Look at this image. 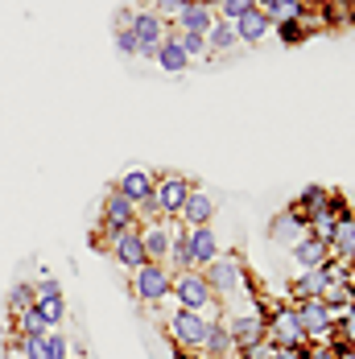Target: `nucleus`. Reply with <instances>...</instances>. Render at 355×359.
I'll return each instance as SVG.
<instances>
[{
	"mask_svg": "<svg viewBox=\"0 0 355 359\" xmlns=\"http://www.w3.org/2000/svg\"><path fill=\"white\" fill-rule=\"evenodd\" d=\"M203 277H207V285L215 289V297H219L223 306H240V302L264 297V293H260V281L248 273V264H244L240 252H219L211 264L203 269Z\"/></svg>",
	"mask_w": 355,
	"mask_h": 359,
	"instance_id": "obj_1",
	"label": "nucleus"
},
{
	"mask_svg": "<svg viewBox=\"0 0 355 359\" xmlns=\"http://www.w3.org/2000/svg\"><path fill=\"white\" fill-rule=\"evenodd\" d=\"M170 302H174L178 310H194V314H203L207 323H223V314H227V306H223V302L215 297V289L207 285L203 269H186V273H174Z\"/></svg>",
	"mask_w": 355,
	"mask_h": 359,
	"instance_id": "obj_2",
	"label": "nucleus"
},
{
	"mask_svg": "<svg viewBox=\"0 0 355 359\" xmlns=\"http://www.w3.org/2000/svg\"><path fill=\"white\" fill-rule=\"evenodd\" d=\"M190 186H194V182L186 178V174L161 170L157 182H153V198L137 211V219H170V223H174L178 211H182V203H186V194H190Z\"/></svg>",
	"mask_w": 355,
	"mask_h": 359,
	"instance_id": "obj_3",
	"label": "nucleus"
},
{
	"mask_svg": "<svg viewBox=\"0 0 355 359\" xmlns=\"http://www.w3.org/2000/svg\"><path fill=\"white\" fill-rule=\"evenodd\" d=\"M223 326L236 343V351H248L256 343H264V297L256 302H240V306H227Z\"/></svg>",
	"mask_w": 355,
	"mask_h": 359,
	"instance_id": "obj_4",
	"label": "nucleus"
},
{
	"mask_svg": "<svg viewBox=\"0 0 355 359\" xmlns=\"http://www.w3.org/2000/svg\"><path fill=\"white\" fill-rule=\"evenodd\" d=\"M170 285H174V269L170 264H141L137 273H128V289H133V297H137V306H161V302H170Z\"/></svg>",
	"mask_w": 355,
	"mask_h": 359,
	"instance_id": "obj_5",
	"label": "nucleus"
},
{
	"mask_svg": "<svg viewBox=\"0 0 355 359\" xmlns=\"http://www.w3.org/2000/svg\"><path fill=\"white\" fill-rule=\"evenodd\" d=\"M264 339L273 347H310L306 343V330L297 323V310L289 302H264Z\"/></svg>",
	"mask_w": 355,
	"mask_h": 359,
	"instance_id": "obj_6",
	"label": "nucleus"
},
{
	"mask_svg": "<svg viewBox=\"0 0 355 359\" xmlns=\"http://www.w3.org/2000/svg\"><path fill=\"white\" fill-rule=\"evenodd\" d=\"M141 219H137V207L112 186V190H104V203H100V231L104 236H95V248H107V240L112 236H120L124 227H137Z\"/></svg>",
	"mask_w": 355,
	"mask_h": 359,
	"instance_id": "obj_7",
	"label": "nucleus"
},
{
	"mask_svg": "<svg viewBox=\"0 0 355 359\" xmlns=\"http://www.w3.org/2000/svg\"><path fill=\"white\" fill-rule=\"evenodd\" d=\"M207 330H211V323L203 314H194V310H178L174 306L170 318H166V334H170V343L178 351H203Z\"/></svg>",
	"mask_w": 355,
	"mask_h": 359,
	"instance_id": "obj_8",
	"label": "nucleus"
},
{
	"mask_svg": "<svg viewBox=\"0 0 355 359\" xmlns=\"http://www.w3.org/2000/svg\"><path fill=\"white\" fill-rule=\"evenodd\" d=\"M34 310L41 314V323L50 326V330L62 326V318H67V293H62V285L54 277H41L34 285Z\"/></svg>",
	"mask_w": 355,
	"mask_h": 359,
	"instance_id": "obj_9",
	"label": "nucleus"
},
{
	"mask_svg": "<svg viewBox=\"0 0 355 359\" xmlns=\"http://www.w3.org/2000/svg\"><path fill=\"white\" fill-rule=\"evenodd\" d=\"M269 240L277 244V248L293 252L302 240H310V227H306V215H297L293 207H285V211H277L273 215V223H269Z\"/></svg>",
	"mask_w": 355,
	"mask_h": 359,
	"instance_id": "obj_10",
	"label": "nucleus"
},
{
	"mask_svg": "<svg viewBox=\"0 0 355 359\" xmlns=\"http://www.w3.org/2000/svg\"><path fill=\"white\" fill-rule=\"evenodd\" d=\"M107 252H112V260H116L124 273H137L141 264H149L145 244H141V227H124L120 236H112V240H107Z\"/></svg>",
	"mask_w": 355,
	"mask_h": 359,
	"instance_id": "obj_11",
	"label": "nucleus"
},
{
	"mask_svg": "<svg viewBox=\"0 0 355 359\" xmlns=\"http://www.w3.org/2000/svg\"><path fill=\"white\" fill-rule=\"evenodd\" d=\"M166 34H170V21H161L149 4H141V8H137V17H133V37H137V46H141L145 58H153V54H157V46L166 41Z\"/></svg>",
	"mask_w": 355,
	"mask_h": 359,
	"instance_id": "obj_12",
	"label": "nucleus"
},
{
	"mask_svg": "<svg viewBox=\"0 0 355 359\" xmlns=\"http://www.w3.org/2000/svg\"><path fill=\"white\" fill-rule=\"evenodd\" d=\"M153 182H157V170H141V165H133V170H124V174L116 178V190L141 211L145 203L153 198Z\"/></svg>",
	"mask_w": 355,
	"mask_h": 359,
	"instance_id": "obj_13",
	"label": "nucleus"
},
{
	"mask_svg": "<svg viewBox=\"0 0 355 359\" xmlns=\"http://www.w3.org/2000/svg\"><path fill=\"white\" fill-rule=\"evenodd\" d=\"M211 215H215V194H207L203 186H190V194H186L182 211H178V223L182 227H207Z\"/></svg>",
	"mask_w": 355,
	"mask_h": 359,
	"instance_id": "obj_14",
	"label": "nucleus"
},
{
	"mask_svg": "<svg viewBox=\"0 0 355 359\" xmlns=\"http://www.w3.org/2000/svg\"><path fill=\"white\" fill-rule=\"evenodd\" d=\"M186 248H190V264L194 269H207L215 256H219V240H215V227H186Z\"/></svg>",
	"mask_w": 355,
	"mask_h": 359,
	"instance_id": "obj_15",
	"label": "nucleus"
},
{
	"mask_svg": "<svg viewBox=\"0 0 355 359\" xmlns=\"http://www.w3.org/2000/svg\"><path fill=\"white\" fill-rule=\"evenodd\" d=\"M215 17H219V13L207 8L203 0H186V8L174 17V29H186V34H203V37H207V29L215 25Z\"/></svg>",
	"mask_w": 355,
	"mask_h": 359,
	"instance_id": "obj_16",
	"label": "nucleus"
},
{
	"mask_svg": "<svg viewBox=\"0 0 355 359\" xmlns=\"http://www.w3.org/2000/svg\"><path fill=\"white\" fill-rule=\"evenodd\" d=\"M326 248H330V256H335V260H347V264L355 269V215H351V211L335 223V231H330Z\"/></svg>",
	"mask_w": 355,
	"mask_h": 359,
	"instance_id": "obj_17",
	"label": "nucleus"
},
{
	"mask_svg": "<svg viewBox=\"0 0 355 359\" xmlns=\"http://www.w3.org/2000/svg\"><path fill=\"white\" fill-rule=\"evenodd\" d=\"M232 25H236V37H240V46H260L264 37L273 34V25H269L264 8H248V13H244V17H236Z\"/></svg>",
	"mask_w": 355,
	"mask_h": 359,
	"instance_id": "obj_18",
	"label": "nucleus"
},
{
	"mask_svg": "<svg viewBox=\"0 0 355 359\" xmlns=\"http://www.w3.org/2000/svg\"><path fill=\"white\" fill-rule=\"evenodd\" d=\"M289 256H293L297 273H314V269H322V264L330 260V248H326L322 240H314V236H310V240H302L297 248L289 252Z\"/></svg>",
	"mask_w": 355,
	"mask_h": 359,
	"instance_id": "obj_19",
	"label": "nucleus"
},
{
	"mask_svg": "<svg viewBox=\"0 0 355 359\" xmlns=\"http://www.w3.org/2000/svg\"><path fill=\"white\" fill-rule=\"evenodd\" d=\"M326 203H330V186H319V182H310V186H302V194L289 203L297 215H319V211H326Z\"/></svg>",
	"mask_w": 355,
	"mask_h": 359,
	"instance_id": "obj_20",
	"label": "nucleus"
},
{
	"mask_svg": "<svg viewBox=\"0 0 355 359\" xmlns=\"http://www.w3.org/2000/svg\"><path fill=\"white\" fill-rule=\"evenodd\" d=\"M203 359H236V343H232V334H227V326L223 323H211L207 330V339H203Z\"/></svg>",
	"mask_w": 355,
	"mask_h": 359,
	"instance_id": "obj_21",
	"label": "nucleus"
},
{
	"mask_svg": "<svg viewBox=\"0 0 355 359\" xmlns=\"http://www.w3.org/2000/svg\"><path fill=\"white\" fill-rule=\"evenodd\" d=\"M153 62H157V67H161L166 74H182V71H190V58L182 54V46L174 41V29H170V34H166V41L157 46V54H153Z\"/></svg>",
	"mask_w": 355,
	"mask_h": 359,
	"instance_id": "obj_22",
	"label": "nucleus"
},
{
	"mask_svg": "<svg viewBox=\"0 0 355 359\" xmlns=\"http://www.w3.org/2000/svg\"><path fill=\"white\" fill-rule=\"evenodd\" d=\"M236 46H240L236 25H232V21H223V17H215V25L207 29V54H232Z\"/></svg>",
	"mask_w": 355,
	"mask_h": 359,
	"instance_id": "obj_23",
	"label": "nucleus"
},
{
	"mask_svg": "<svg viewBox=\"0 0 355 359\" xmlns=\"http://www.w3.org/2000/svg\"><path fill=\"white\" fill-rule=\"evenodd\" d=\"M166 264L174 269V273H186V269H194L190 264V248H186V227L174 223V236H170V256H166Z\"/></svg>",
	"mask_w": 355,
	"mask_h": 359,
	"instance_id": "obj_24",
	"label": "nucleus"
},
{
	"mask_svg": "<svg viewBox=\"0 0 355 359\" xmlns=\"http://www.w3.org/2000/svg\"><path fill=\"white\" fill-rule=\"evenodd\" d=\"M25 310H34V285L21 281V285L8 289V297H4V314H8V323H13V318H21Z\"/></svg>",
	"mask_w": 355,
	"mask_h": 359,
	"instance_id": "obj_25",
	"label": "nucleus"
},
{
	"mask_svg": "<svg viewBox=\"0 0 355 359\" xmlns=\"http://www.w3.org/2000/svg\"><path fill=\"white\" fill-rule=\"evenodd\" d=\"M170 29H174V25H170ZM174 41L182 46V54L190 58V67H194V62H203V58H211V54H207V37H203V34H186V29H174Z\"/></svg>",
	"mask_w": 355,
	"mask_h": 359,
	"instance_id": "obj_26",
	"label": "nucleus"
},
{
	"mask_svg": "<svg viewBox=\"0 0 355 359\" xmlns=\"http://www.w3.org/2000/svg\"><path fill=\"white\" fill-rule=\"evenodd\" d=\"M306 8H310L306 0H277V4L264 8V17H269V25H281V21H297Z\"/></svg>",
	"mask_w": 355,
	"mask_h": 359,
	"instance_id": "obj_27",
	"label": "nucleus"
},
{
	"mask_svg": "<svg viewBox=\"0 0 355 359\" xmlns=\"http://www.w3.org/2000/svg\"><path fill=\"white\" fill-rule=\"evenodd\" d=\"M339 219H343V215H335V211L326 207V211H319V215H310V219H306V227H310V236H314V240H322V244H326Z\"/></svg>",
	"mask_w": 355,
	"mask_h": 359,
	"instance_id": "obj_28",
	"label": "nucleus"
},
{
	"mask_svg": "<svg viewBox=\"0 0 355 359\" xmlns=\"http://www.w3.org/2000/svg\"><path fill=\"white\" fill-rule=\"evenodd\" d=\"M50 326L41 323V314L37 310H25L21 318H13V334H46Z\"/></svg>",
	"mask_w": 355,
	"mask_h": 359,
	"instance_id": "obj_29",
	"label": "nucleus"
},
{
	"mask_svg": "<svg viewBox=\"0 0 355 359\" xmlns=\"http://www.w3.org/2000/svg\"><path fill=\"white\" fill-rule=\"evenodd\" d=\"M112 41H116V50H120L124 58H145L141 46H137V37H133V29H112Z\"/></svg>",
	"mask_w": 355,
	"mask_h": 359,
	"instance_id": "obj_30",
	"label": "nucleus"
},
{
	"mask_svg": "<svg viewBox=\"0 0 355 359\" xmlns=\"http://www.w3.org/2000/svg\"><path fill=\"white\" fill-rule=\"evenodd\" d=\"M46 359H71V343L58 330H46Z\"/></svg>",
	"mask_w": 355,
	"mask_h": 359,
	"instance_id": "obj_31",
	"label": "nucleus"
},
{
	"mask_svg": "<svg viewBox=\"0 0 355 359\" xmlns=\"http://www.w3.org/2000/svg\"><path fill=\"white\" fill-rule=\"evenodd\" d=\"M335 343H351V347H355V306L339 318V323H335Z\"/></svg>",
	"mask_w": 355,
	"mask_h": 359,
	"instance_id": "obj_32",
	"label": "nucleus"
},
{
	"mask_svg": "<svg viewBox=\"0 0 355 359\" xmlns=\"http://www.w3.org/2000/svg\"><path fill=\"white\" fill-rule=\"evenodd\" d=\"M149 8H153L161 21H170V25H174V17L186 8V0H149Z\"/></svg>",
	"mask_w": 355,
	"mask_h": 359,
	"instance_id": "obj_33",
	"label": "nucleus"
},
{
	"mask_svg": "<svg viewBox=\"0 0 355 359\" xmlns=\"http://www.w3.org/2000/svg\"><path fill=\"white\" fill-rule=\"evenodd\" d=\"M248 8H256V0H223V4H219V17H223V21H236V17H244Z\"/></svg>",
	"mask_w": 355,
	"mask_h": 359,
	"instance_id": "obj_34",
	"label": "nucleus"
},
{
	"mask_svg": "<svg viewBox=\"0 0 355 359\" xmlns=\"http://www.w3.org/2000/svg\"><path fill=\"white\" fill-rule=\"evenodd\" d=\"M133 17H137V4H124V8H116V21H112V29H133Z\"/></svg>",
	"mask_w": 355,
	"mask_h": 359,
	"instance_id": "obj_35",
	"label": "nucleus"
},
{
	"mask_svg": "<svg viewBox=\"0 0 355 359\" xmlns=\"http://www.w3.org/2000/svg\"><path fill=\"white\" fill-rule=\"evenodd\" d=\"M306 359H335V347H306Z\"/></svg>",
	"mask_w": 355,
	"mask_h": 359,
	"instance_id": "obj_36",
	"label": "nucleus"
},
{
	"mask_svg": "<svg viewBox=\"0 0 355 359\" xmlns=\"http://www.w3.org/2000/svg\"><path fill=\"white\" fill-rule=\"evenodd\" d=\"M277 359H306V347H277Z\"/></svg>",
	"mask_w": 355,
	"mask_h": 359,
	"instance_id": "obj_37",
	"label": "nucleus"
},
{
	"mask_svg": "<svg viewBox=\"0 0 355 359\" xmlns=\"http://www.w3.org/2000/svg\"><path fill=\"white\" fill-rule=\"evenodd\" d=\"M335 359H355V347L351 343H335Z\"/></svg>",
	"mask_w": 355,
	"mask_h": 359,
	"instance_id": "obj_38",
	"label": "nucleus"
},
{
	"mask_svg": "<svg viewBox=\"0 0 355 359\" xmlns=\"http://www.w3.org/2000/svg\"><path fill=\"white\" fill-rule=\"evenodd\" d=\"M174 359H203V355H199V351H178L174 347Z\"/></svg>",
	"mask_w": 355,
	"mask_h": 359,
	"instance_id": "obj_39",
	"label": "nucleus"
},
{
	"mask_svg": "<svg viewBox=\"0 0 355 359\" xmlns=\"http://www.w3.org/2000/svg\"><path fill=\"white\" fill-rule=\"evenodd\" d=\"M269 4H277V0H256V8H269ZM310 4V0H306Z\"/></svg>",
	"mask_w": 355,
	"mask_h": 359,
	"instance_id": "obj_40",
	"label": "nucleus"
},
{
	"mask_svg": "<svg viewBox=\"0 0 355 359\" xmlns=\"http://www.w3.org/2000/svg\"><path fill=\"white\" fill-rule=\"evenodd\" d=\"M71 359H79V355H71Z\"/></svg>",
	"mask_w": 355,
	"mask_h": 359,
	"instance_id": "obj_41",
	"label": "nucleus"
}]
</instances>
